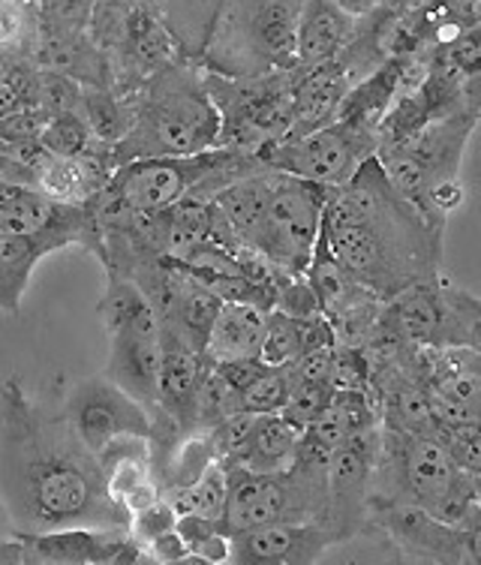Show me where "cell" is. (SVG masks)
<instances>
[{
    "label": "cell",
    "mask_w": 481,
    "mask_h": 565,
    "mask_svg": "<svg viewBox=\"0 0 481 565\" xmlns=\"http://www.w3.org/2000/svg\"><path fill=\"white\" fill-rule=\"evenodd\" d=\"M229 497L220 518L223 535H238L268 523H313L325 521L329 505V472L292 467L280 472H250L226 467Z\"/></svg>",
    "instance_id": "8fae6325"
},
{
    "label": "cell",
    "mask_w": 481,
    "mask_h": 565,
    "mask_svg": "<svg viewBox=\"0 0 481 565\" xmlns=\"http://www.w3.org/2000/svg\"><path fill=\"white\" fill-rule=\"evenodd\" d=\"M446 226L427 220L371 157L343 186L329 190L322 238L352 280L383 301L442 280Z\"/></svg>",
    "instance_id": "7a4b0ae2"
},
{
    "label": "cell",
    "mask_w": 481,
    "mask_h": 565,
    "mask_svg": "<svg viewBox=\"0 0 481 565\" xmlns=\"http://www.w3.org/2000/svg\"><path fill=\"white\" fill-rule=\"evenodd\" d=\"M73 247L61 232L40 235H0V313H22V298L31 286V274L49 253Z\"/></svg>",
    "instance_id": "44dd1931"
},
{
    "label": "cell",
    "mask_w": 481,
    "mask_h": 565,
    "mask_svg": "<svg viewBox=\"0 0 481 565\" xmlns=\"http://www.w3.org/2000/svg\"><path fill=\"white\" fill-rule=\"evenodd\" d=\"M301 359V334H298V319L271 310L268 326H265L259 361L265 367H289Z\"/></svg>",
    "instance_id": "83f0119b"
},
{
    "label": "cell",
    "mask_w": 481,
    "mask_h": 565,
    "mask_svg": "<svg viewBox=\"0 0 481 565\" xmlns=\"http://www.w3.org/2000/svg\"><path fill=\"white\" fill-rule=\"evenodd\" d=\"M298 439H301V430H298L296 424L286 422L280 413L256 415L250 443L244 448L238 463H232V467L250 469V472H280V469H289L292 457H296Z\"/></svg>",
    "instance_id": "cb8c5ba5"
},
{
    "label": "cell",
    "mask_w": 481,
    "mask_h": 565,
    "mask_svg": "<svg viewBox=\"0 0 481 565\" xmlns=\"http://www.w3.org/2000/svg\"><path fill=\"white\" fill-rule=\"evenodd\" d=\"M376 148H380L376 132L334 120L329 127L307 132V136L274 141L259 151V157L268 169L334 190L346 184L352 174L359 172L361 163L376 157Z\"/></svg>",
    "instance_id": "4fadbf2b"
},
{
    "label": "cell",
    "mask_w": 481,
    "mask_h": 565,
    "mask_svg": "<svg viewBox=\"0 0 481 565\" xmlns=\"http://www.w3.org/2000/svg\"><path fill=\"white\" fill-rule=\"evenodd\" d=\"M88 33L106 57L111 90L124 97L163 66L184 61L153 0H97Z\"/></svg>",
    "instance_id": "9c48e42d"
},
{
    "label": "cell",
    "mask_w": 481,
    "mask_h": 565,
    "mask_svg": "<svg viewBox=\"0 0 481 565\" xmlns=\"http://www.w3.org/2000/svg\"><path fill=\"white\" fill-rule=\"evenodd\" d=\"M160 385H157V406L165 418L190 434H202V397L209 382L211 361L190 349L172 331L160 328Z\"/></svg>",
    "instance_id": "2e32d148"
},
{
    "label": "cell",
    "mask_w": 481,
    "mask_h": 565,
    "mask_svg": "<svg viewBox=\"0 0 481 565\" xmlns=\"http://www.w3.org/2000/svg\"><path fill=\"white\" fill-rule=\"evenodd\" d=\"M78 115L88 124L90 136L103 145H118L132 127L130 99L111 87H85Z\"/></svg>",
    "instance_id": "d4e9b609"
},
{
    "label": "cell",
    "mask_w": 481,
    "mask_h": 565,
    "mask_svg": "<svg viewBox=\"0 0 481 565\" xmlns=\"http://www.w3.org/2000/svg\"><path fill=\"white\" fill-rule=\"evenodd\" d=\"M277 313L292 316V319H307V316L322 313L319 310V298L307 277H289V280L277 289V301H274Z\"/></svg>",
    "instance_id": "d6a6232c"
},
{
    "label": "cell",
    "mask_w": 481,
    "mask_h": 565,
    "mask_svg": "<svg viewBox=\"0 0 481 565\" xmlns=\"http://www.w3.org/2000/svg\"><path fill=\"white\" fill-rule=\"evenodd\" d=\"M163 565H211V563H205V559H199V556L193 554H186L181 556V559H175V563H163Z\"/></svg>",
    "instance_id": "7bdbcfd3"
},
{
    "label": "cell",
    "mask_w": 481,
    "mask_h": 565,
    "mask_svg": "<svg viewBox=\"0 0 481 565\" xmlns=\"http://www.w3.org/2000/svg\"><path fill=\"white\" fill-rule=\"evenodd\" d=\"M334 3L343 7L346 12H352V15H367L376 7V0H334Z\"/></svg>",
    "instance_id": "f35d334b"
},
{
    "label": "cell",
    "mask_w": 481,
    "mask_h": 565,
    "mask_svg": "<svg viewBox=\"0 0 481 565\" xmlns=\"http://www.w3.org/2000/svg\"><path fill=\"white\" fill-rule=\"evenodd\" d=\"M289 376H286V367H265V373L259 380L253 382L247 392L240 394L238 413L250 415H271L284 413L286 401H289Z\"/></svg>",
    "instance_id": "4dcf8cb0"
},
{
    "label": "cell",
    "mask_w": 481,
    "mask_h": 565,
    "mask_svg": "<svg viewBox=\"0 0 481 565\" xmlns=\"http://www.w3.org/2000/svg\"><path fill=\"white\" fill-rule=\"evenodd\" d=\"M479 120L481 109H460L376 151L394 190L439 226H446L451 211L463 205L460 163Z\"/></svg>",
    "instance_id": "52a82bcc"
},
{
    "label": "cell",
    "mask_w": 481,
    "mask_h": 565,
    "mask_svg": "<svg viewBox=\"0 0 481 565\" xmlns=\"http://www.w3.org/2000/svg\"><path fill=\"white\" fill-rule=\"evenodd\" d=\"M334 385L331 382H292L289 388V401L284 406V418L289 424H296L298 430L304 434L310 424L317 422L319 415L325 413L334 401Z\"/></svg>",
    "instance_id": "f1b7e54d"
},
{
    "label": "cell",
    "mask_w": 481,
    "mask_h": 565,
    "mask_svg": "<svg viewBox=\"0 0 481 565\" xmlns=\"http://www.w3.org/2000/svg\"><path fill=\"white\" fill-rule=\"evenodd\" d=\"M202 76L220 111L217 148L259 153L289 136L296 111V70L253 78H226L202 70Z\"/></svg>",
    "instance_id": "7c38bea8"
},
{
    "label": "cell",
    "mask_w": 481,
    "mask_h": 565,
    "mask_svg": "<svg viewBox=\"0 0 481 565\" xmlns=\"http://www.w3.org/2000/svg\"><path fill=\"white\" fill-rule=\"evenodd\" d=\"M359 15H352L334 0H304L296 40V70L307 73L331 61L350 45Z\"/></svg>",
    "instance_id": "d6986e66"
},
{
    "label": "cell",
    "mask_w": 481,
    "mask_h": 565,
    "mask_svg": "<svg viewBox=\"0 0 481 565\" xmlns=\"http://www.w3.org/2000/svg\"><path fill=\"white\" fill-rule=\"evenodd\" d=\"M329 190L277 169H259L211 199L220 223L244 250L289 277H304L322 228Z\"/></svg>",
    "instance_id": "3957f363"
},
{
    "label": "cell",
    "mask_w": 481,
    "mask_h": 565,
    "mask_svg": "<svg viewBox=\"0 0 481 565\" xmlns=\"http://www.w3.org/2000/svg\"><path fill=\"white\" fill-rule=\"evenodd\" d=\"M380 457L373 469L371 511L383 505H413L442 523L475 530L481 509L472 476L455 463L437 436L404 434L380 427Z\"/></svg>",
    "instance_id": "5b68a950"
},
{
    "label": "cell",
    "mask_w": 481,
    "mask_h": 565,
    "mask_svg": "<svg viewBox=\"0 0 481 565\" xmlns=\"http://www.w3.org/2000/svg\"><path fill=\"white\" fill-rule=\"evenodd\" d=\"M472 493H475V502L481 509V476H472Z\"/></svg>",
    "instance_id": "ee69618b"
},
{
    "label": "cell",
    "mask_w": 481,
    "mask_h": 565,
    "mask_svg": "<svg viewBox=\"0 0 481 565\" xmlns=\"http://www.w3.org/2000/svg\"><path fill=\"white\" fill-rule=\"evenodd\" d=\"M175 533L184 539L186 551L196 547L199 542H205L214 533H223L220 530V521H209V518H199V514H178L175 521Z\"/></svg>",
    "instance_id": "e575fe53"
},
{
    "label": "cell",
    "mask_w": 481,
    "mask_h": 565,
    "mask_svg": "<svg viewBox=\"0 0 481 565\" xmlns=\"http://www.w3.org/2000/svg\"><path fill=\"white\" fill-rule=\"evenodd\" d=\"M437 439L460 469H467L470 476H481V422L439 427Z\"/></svg>",
    "instance_id": "1f68e13d"
},
{
    "label": "cell",
    "mask_w": 481,
    "mask_h": 565,
    "mask_svg": "<svg viewBox=\"0 0 481 565\" xmlns=\"http://www.w3.org/2000/svg\"><path fill=\"white\" fill-rule=\"evenodd\" d=\"M0 565H24V547L15 535H0Z\"/></svg>",
    "instance_id": "74e56055"
},
{
    "label": "cell",
    "mask_w": 481,
    "mask_h": 565,
    "mask_svg": "<svg viewBox=\"0 0 481 565\" xmlns=\"http://www.w3.org/2000/svg\"><path fill=\"white\" fill-rule=\"evenodd\" d=\"M265 169L263 157L240 148H211L193 157L132 160L111 172L99 202L132 214H160L186 199L211 202L220 190Z\"/></svg>",
    "instance_id": "8992f818"
},
{
    "label": "cell",
    "mask_w": 481,
    "mask_h": 565,
    "mask_svg": "<svg viewBox=\"0 0 481 565\" xmlns=\"http://www.w3.org/2000/svg\"><path fill=\"white\" fill-rule=\"evenodd\" d=\"M229 547H232L229 535L214 533L211 539H205V542H199L196 547H190V554L199 556V559H205V563L211 565H220L229 559Z\"/></svg>",
    "instance_id": "8d00e7d4"
},
{
    "label": "cell",
    "mask_w": 481,
    "mask_h": 565,
    "mask_svg": "<svg viewBox=\"0 0 481 565\" xmlns=\"http://www.w3.org/2000/svg\"><path fill=\"white\" fill-rule=\"evenodd\" d=\"M148 551H151V556L157 559V563H175V559H181V556H186L190 551H186L184 539L175 533V530H169V533H163L160 539H153L151 544H145Z\"/></svg>",
    "instance_id": "d590c367"
},
{
    "label": "cell",
    "mask_w": 481,
    "mask_h": 565,
    "mask_svg": "<svg viewBox=\"0 0 481 565\" xmlns=\"http://www.w3.org/2000/svg\"><path fill=\"white\" fill-rule=\"evenodd\" d=\"M40 563H43V559H40ZM43 565H55V563H43Z\"/></svg>",
    "instance_id": "bcb514c9"
},
{
    "label": "cell",
    "mask_w": 481,
    "mask_h": 565,
    "mask_svg": "<svg viewBox=\"0 0 481 565\" xmlns=\"http://www.w3.org/2000/svg\"><path fill=\"white\" fill-rule=\"evenodd\" d=\"M229 0H153L160 19L172 33L178 52L190 64H199Z\"/></svg>",
    "instance_id": "603a6c76"
},
{
    "label": "cell",
    "mask_w": 481,
    "mask_h": 565,
    "mask_svg": "<svg viewBox=\"0 0 481 565\" xmlns=\"http://www.w3.org/2000/svg\"><path fill=\"white\" fill-rule=\"evenodd\" d=\"M352 85L355 82L338 61L307 70V73L296 70V111H292V130L286 139L307 136V132L334 124L340 103L346 99Z\"/></svg>",
    "instance_id": "ffe728a7"
},
{
    "label": "cell",
    "mask_w": 481,
    "mask_h": 565,
    "mask_svg": "<svg viewBox=\"0 0 481 565\" xmlns=\"http://www.w3.org/2000/svg\"><path fill=\"white\" fill-rule=\"evenodd\" d=\"M467 547H470L472 565H481V526L467 530Z\"/></svg>",
    "instance_id": "ab89813d"
},
{
    "label": "cell",
    "mask_w": 481,
    "mask_h": 565,
    "mask_svg": "<svg viewBox=\"0 0 481 565\" xmlns=\"http://www.w3.org/2000/svg\"><path fill=\"white\" fill-rule=\"evenodd\" d=\"M28 554L55 565H111L127 547L130 530H103V526H73L55 533L15 535Z\"/></svg>",
    "instance_id": "ac0fdd59"
},
{
    "label": "cell",
    "mask_w": 481,
    "mask_h": 565,
    "mask_svg": "<svg viewBox=\"0 0 481 565\" xmlns=\"http://www.w3.org/2000/svg\"><path fill=\"white\" fill-rule=\"evenodd\" d=\"M304 0H229L199 66L226 78L296 70Z\"/></svg>",
    "instance_id": "ba28073f"
},
{
    "label": "cell",
    "mask_w": 481,
    "mask_h": 565,
    "mask_svg": "<svg viewBox=\"0 0 481 565\" xmlns=\"http://www.w3.org/2000/svg\"><path fill=\"white\" fill-rule=\"evenodd\" d=\"M0 509L12 535L132 521L64 413L33 401L19 376L0 380Z\"/></svg>",
    "instance_id": "6da1fadb"
},
{
    "label": "cell",
    "mask_w": 481,
    "mask_h": 565,
    "mask_svg": "<svg viewBox=\"0 0 481 565\" xmlns=\"http://www.w3.org/2000/svg\"><path fill=\"white\" fill-rule=\"evenodd\" d=\"M380 427H367L340 443L329 467V505H325V526L338 544L367 533L371 518L373 469L380 457Z\"/></svg>",
    "instance_id": "9a60e30c"
},
{
    "label": "cell",
    "mask_w": 481,
    "mask_h": 565,
    "mask_svg": "<svg viewBox=\"0 0 481 565\" xmlns=\"http://www.w3.org/2000/svg\"><path fill=\"white\" fill-rule=\"evenodd\" d=\"M0 535H12L10 521H7V514H3V509H0Z\"/></svg>",
    "instance_id": "f6af8a7d"
},
{
    "label": "cell",
    "mask_w": 481,
    "mask_h": 565,
    "mask_svg": "<svg viewBox=\"0 0 481 565\" xmlns=\"http://www.w3.org/2000/svg\"><path fill=\"white\" fill-rule=\"evenodd\" d=\"M232 565H319L338 544L325 523H268L229 539Z\"/></svg>",
    "instance_id": "e0dca14e"
},
{
    "label": "cell",
    "mask_w": 481,
    "mask_h": 565,
    "mask_svg": "<svg viewBox=\"0 0 481 565\" xmlns=\"http://www.w3.org/2000/svg\"><path fill=\"white\" fill-rule=\"evenodd\" d=\"M132 127L111 145L115 169L132 160L193 157L220 145V111L211 99L202 66L175 61L127 94Z\"/></svg>",
    "instance_id": "277c9868"
},
{
    "label": "cell",
    "mask_w": 481,
    "mask_h": 565,
    "mask_svg": "<svg viewBox=\"0 0 481 565\" xmlns=\"http://www.w3.org/2000/svg\"><path fill=\"white\" fill-rule=\"evenodd\" d=\"M226 497H229V476H226V467L220 460H214L193 484L172 490L163 500L178 514H199V518H209V521H220L223 511H226Z\"/></svg>",
    "instance_id": "484cf974"
},
{
    "label": "cell",
    "mask_w": 481,
    "mask_h": 565,
    "mask_svg": "<svg viewBox=\"0 0 481 565\" xmlns=\"http://www.w3.org/2000/svg\"><path fill=\"white\" fill-rule=\"evenodd\" d=\"M268 313L271 310H263V307L256 305L223 301L217 322L211 328V338L205 343V359L211 364L235 359H259Z\"/></svg>",
    "instance_id": "7402d4cb"
},
{
    "label": "cell",
    "mask_w": 481,
    "mask_h": 565,
    "mask_svg": "<svg viewBox=\"0 0 481 565\" xmlns=\"http://www.w3.org/2000/svg\"><path fill=\"white\" fill-rule=\"evenodd\" d=\"M178 521V511L169 505L165 500H157L148 509L136 511L130 521V535L139 544H151L153 539H160L169 530H175Z\"/></svg>",
    "instance_id": "836d02e7"
},
{
    "label": "cell",
    "mask_w": 481,
    "mask_h": 565,
    "mask_svg": "<svg viewBox=\"0 0 481 565\" xmlns=\"http://www.w3.org/2000/svg\"><path fill=\"white\" fill-rule=\"evenodd\" d=\"M94 136H90L88 124L78 111H64V115H55V118L45 124L43 136H40V145L52 157H61V160H73V157H82L94 148Z\"/></svg>",
    "instance_id": "4316f807"
},
{
    "label": "cell",
    "mask_w": 481,
    "mask_h": 565,
    "mask_svg": "<svg viewBox=\"0 0 481 565\" xmlns=\"http://www.w3.org/2000/svg\"><path fill=\"white\" fill-rule=\"evenodd\" d=\"M99 319L109 338V376L120 392L151 413L160 385V322L139 286L120 277H106L99 298Z\"/></svg>",
    "instance_id": "30bf717a"
},
{
    "label": "cell",
    "mask_w": 481,
    "mask_h": 565,
    "mask_svg": "<svg viewBox=\"0 0 481 565\" xmlns=\"http://www.w3.org/2000/svg\"><path fill=\"white\" fill-rule=\"evenodd\" d=\"M82 90L85 87L61 70H52V66L36 70V106L49 111L52 118L64 115V111L82 109Z\"/></svg>",
    "instance_id": "f546056e"
},
{
    "label": "cell",
    "mask_w": 481,
    "mask_h": 565,
    "mask_svg": "<svg viewBox=\"0 0 481 565\" xmlns=\"http://www.w3.org/2000/svg\"><path fill=\"white\" fill-rule=\"evenodd\" d=\"M61 413L94 457L118 436H151V413L130 394L120 392L109 376L73 382L64 394Z\"/></svg>",
    "instance_id": "5bb4252c"
},
{
    "label": "cell",
    "mask_w": 481,
    "mask_h": 565,
    "mask_svg": "<svg viewBox=\"0 0 481 565\" xmlns=\"http://www.w3.org/2000/svg\"><path fill=\"white\" fill-rule=\"evenodd\" d=\"M19 193H22V186L0 181V205H3V202H10V199H15V196H19Z\"/></svg>",
    "instance_id": "b9f144b4"
},
{
    "label": "cell",
    "mask_w": 481,
    "mask_h": 565,
    "mask_svg": "<svg viewBox=\"0 0 481 565\" xmlns=\"http://www.w3.org/2000/svg\"><path fill=\"white\" fill-rule=\"evenodd\" d=\"M392 547V559L388 563L392 565H430L427 559H421V556H413V554H406V551H400V547H394V544H388Z\"/></svg>",
    "instance_id": "60d3db41"
}]
</instances>
